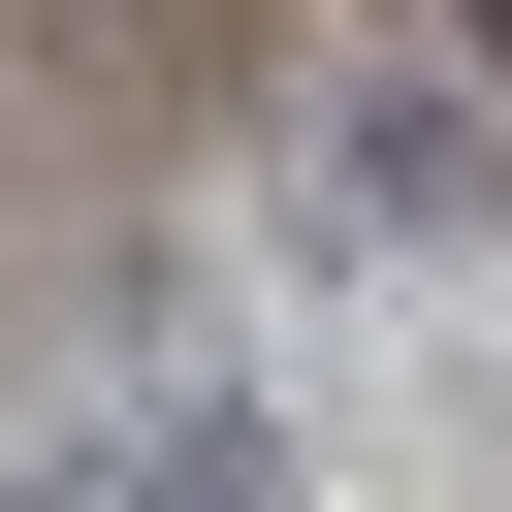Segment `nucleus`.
<instances>
[{
  "label": "nucleus",
  "mask_w": 512,
  "mask_h": 512,
  "mask_svg": "<svg viewBox=\"0 0 512 512\" xmlns=\"http://www.w3.org/2000/svg\"><path fill=\"white\" fill-rule=\"evenodd\" d=\"M448 32H480V64H512V0H448Z\"/></svg>",
  "instance_id": "3"
},
{
  "label": "nucleus",
  "mask_w": 512,
  "mask_h": 512,
  "mask_svg": "<svg viewBox=\"0 0 512 512\" xmlns=\"http://www.w3.org/2000/svg\"><path fill=\"white\" fill-rule=\"evenodd\" d=\"M0 512H64V480H0Z\"/></svg>",
  "instance_id": "4"
},
{
  "label": "nucleus",
  "mask_w": 512,
  "mask_h": 512,
  "mask_svg": "<svg viewBox=\"0 0 512 512\" xmlns=\"http://www.w3.org/2000/svg\"><path fill=\"white\" fill-rule=\"evenodd\" d=\"M320 224H352V256H480V224H512V128H480L448 64H352V96H320Z\"/></svg>",
  "instance_id": "1"
},
{
  "label": "nucleus",
  "mask_w": 512,
  "mask_h": 512,
  "mask_svg": "<svg viewBox=\"0 0 512 512\" xmlns=\"http://www.w3.org/2000/svg\"><path fill=\"white\" fill-rule=\"evenodd\" d=\"M64 512H320V448H288V384L160 352V384H96V480H64Z\"/></svg>",
  "instance_id": "2"
}]
</instances>
